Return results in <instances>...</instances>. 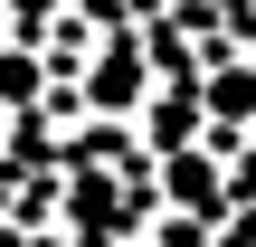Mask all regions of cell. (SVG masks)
<instances>
[{"label":"cell","instance_id":"3957f363","mask_svg":"<svg viewBox=\"0 0 256 247\" xmlns=\"http://www.w3.org/2000/svg\"><path fill=\"white\" fill-rule=\"evenodd\" d=\"M200 114H218V124H228V114H256V67H218V76L200 86Z\"/></svg>","mask_w":256,"mask_h":247},{"label":"cell","instance_id":"8992f818","mask_svg":"<svg viewBox=\"0 0 256 247\" xmlns=\"http://www.w3.org/2000/svg\"><path fill=\"white\" fill-rule=\"evenodd\" d=\"M10 19H19V29H38V19H48V0H10Z\"/></svg>","mask_w":256,"mask_h":247},{"label":"cell","instance_id":"7a4b0ae2","mask_svg":"<svg viewBox=\"0 0 256 247\" xmlns=\"http://www.w3.org/2000/svg\"><path fill=\"white\" fill-rule=\"evenodd\" d=\"M190 133H200V86L180 76V86H162V95H152V114H142V143H152V152H171V143H190Z\"/></svg>","mask_w":256,"mask_h":247},{"label":"cell","instance_id":"5b68a950","mask_svg":"<svg viewBox=\"0 0 256 247\" xmlns=\"http://www.w3.org/2000/svg\"><path fill=\"white\" fill-rule=\"evenodd\" d=\"M218 219H228V209H218ZM218 247H256V209H238V219H228V238Z\"/></svg>","mask_w":256,"mask_h":247},{"label":"cell","instance_id":"277c9868","mask_svg":"<svg viewBox=\"0 0 256 247\" xmlns=\"http://www.w3.org/2000/svg\"><path fill=\"white\" fill-rule=\"evenodd\" d=\"M152 238H162V247H209V219H190V209H162V219H152Z\"/></svg>","mask_w":256,"mask_h":247},{"label":"cell","instance_id":"6da1fadb","mask_svg":"<svg viewBox=\"0 0 256 247\" xmlns=\"http://www.w3.org/2000/svg\"><path fill=\"white\" fill-rule=\"evenodd\" d=\"M152 162H162V200L171 209H190V219H218L228 209V171L209 152H152Z\"/></svg>","mask_w":256,"mask_h":247}]
</instances>
